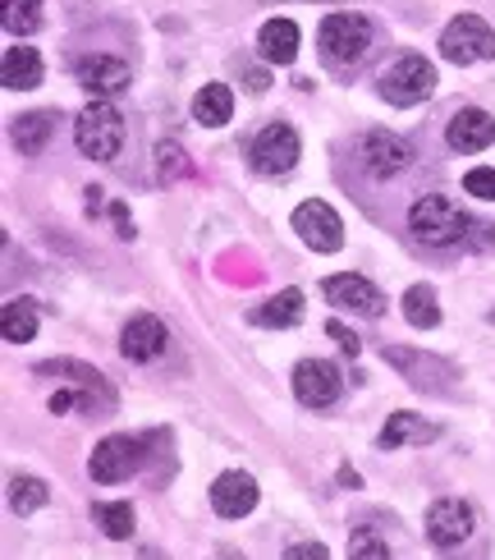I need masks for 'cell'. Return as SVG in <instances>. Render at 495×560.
<instances>
[{"label":"cell","instance_id":"obj_1","mask_svg":"<svg viewBox=\"0 0 495 560\" xmlns=\"http://www.w3.org/2000/svg\"><path fill=\"white\" fill-rule=\"evenodd\" d=\"M409 230L417 244L427 248H455V244H468L473 240V217L463 212L455 198L445 194H422L413 207H409Z\"/></svg>","mask_w":495,"mask_h":560},{"label":"cell","instance_id":"obj_2","mask_svg":"<svg viewBox=\"0 0 495 560\" xmlns=\"http://www.w3.org/2000/svg\"><path fill=\"white\" fill-rule=\"evenodd\" d=\"M317 46H321V60L330 69H353L372 51V23L363 14H353V10L326 14L321 28H317Z\"/></svg>","mask_w":495,"mask_h":560},{"label":"cell","instance_id":"obj_3","mask_svg":"<svg viewBox=\"0 0 495 560\" xmlns=\"http://www.w3.org/2000/svg\"><path fill=\"white\" fill-rule=\"evenodd\" d=\"M74 143L87 161H115L125 148V115L110 102H92L74 120Z\"/></svg>","mask_w":495,"mask_h":560},{"label":"cell","instance_id":"obj_4","mask_svg":"<svg viewBox=\"0 0 495 560\" xmlns=\"http://www.w3.org/2000/svg\"><path fill=\"white\" fill-rule=\"evenodd\" d=\"M376 92L390 102V106H417L436 92V65L427 56H399L394 65L381 69L376 79Z\"/></svg>","mask_w":495,"mask_h":560},{"label":"cell","instance_id":"obj_5","mask_svg":"<svg viewBox=\"0 0 495 560\" xmlns=\"http://www.w3.org/2000/svg\"><path fill=\"white\" fill-rule=\"evenodd\" d=\"M440 56L450 65H482L495 56V33L486 28V19L478 14H459L445 23L440 33Z\"/></svg>","mask_w":495,"mask_h":560},{"label":"cell","instance_id":"obj_6","mask_svg":"<svg viewBox=\"0 0 495 560\" xmlns=\"http://www.w3.org/2000/svg\"><path fill=\"white\" fill-rule=\"evenodd\" d=\"M386 363H394L399 372L409 377V386L417 390H432V395H445L455 386L459 368L440 354H422V349H404V345H386Z\"/></svg>","mask_w":495,"mask_h":560},{"label":"cell","instance_id":"obj_7","mask_svg":"<svg viewBox=\"0 0 495 560\" xmlns=\"http://www.w3.org/2000/svg\"><path fill=\"white\" fill-rule=\"evenodd\" d=\"M298 133L290 125H267L262 133L252 138V148H248V166L257 175H267V179H280V175H290L298 166Z\"/></svg>","mask_w":495,"mask_h":560},{"label":"cell","instance_id":"obj_8","mask_svg":"<svg viewBox=\"0 0 495 560\" xmlns=\"http://www.w3.org/2000/svg\"><path fill=\"white\" fill-rule=\"evenodd\" d=\"M138 469H143V436H106V441H97V451H92V459H87V474H92V482H125V478H133Z\"/></svg>","mask_w":495,"mask_h":560},{"label":"cell","instance_id":"obj_9","mask_svg":"<svg viewBox=\"0 0 495 560\" xmlns=\"http://www.w3.org/2000/svg\"><path fill=\"white\" fill-rule=\"evenodd\" d=\"M294 230L313 253H340L344 248V221H340L335 207L321 202V198H308V202L294 207Z\"/></svg>","mask_w":495,"mask_h":560},{"label":"cell","instance_id":"obj_10","mask_svg":"<svg viewBox=\"0 0 495 560\" xmlns=\"http://www.w3.org/2000/svg\"><path fill=\"white\" fill-rule=\"evenodd\" d=\"M473 505L459 501V497H440L432 510H427V542L440 547V551H450V547H463L468 538H473Z\"/></svg>","mask_w":495,"mask_h":560},{"label":"cell","instance_id":"obj_11","mask_svg":"<svg viewBox=\"0 0 495 560\" xmlns=\"http://www.w3.org/2000/svg\"><path fill=\"white\" fill-rule=\"evenodd\" d=\"M37 377H69V386H74L83 395V409L87 413H106L115 405V390L106 386V377L97 368H87L79 359H51V363H37Z\"/></svg>","mask_w":495,"mask_h":560},{"label":"cell","instance_id":"obj_12","mask_svg":"<svg viewBox=\"0 0 495 560\" xmlns=\"http://www.w3.org/2000/svg\"><path fill=\"white\" fill-rule=\"evenodd\" d=\"M321 294L335 303V308L358 313V317H381V313H386V294L376 290L367 276H353V271L326 276V280H321Z\"/></svg>","mask_w":495,"mask_h":560},{"label":"cell","instance_id":"obj_13","mask_svg":"<svg viewBox=\"0 0 495 560\" xmlns=\"http://www.w3.org/2000/svg\"><path fill=\"white\" fill-rule=\"evenodd\" d=\"M340 390H344V377H340L335 363H326V359H303V363L294 368V395H298V405L330 409V405L340 400Z\"/></svg>","mask_w":495,"mask_h":560},{"label":"cell","instance_id":"obj_14","mask_svg":"<svg viewBox=\"0 0 495 560\" xmlns=\"http://www.w3.org/2000/svg\"><path fill=\"white\" fill-rule=\"evenodd\" d=\"M358 156H363V171H367L372 179H394L399 171H409L413 148L404 143V138L386 133V129H372V133H363Z\"/></svg>","mask_w":495,"mask_h":560},{"label":"cell","instance_id":"obj_15","mask_svg":"<svg viewBox=\"0 0 495 560\" xmlns=\"http://www.w3.org/2000/svg\"><path fill=\"white\" fill-rule=\"evenodd\" d=\"M74 79L97 102H106V97H120V92L133 83V69L115 56H83V60H74Z\"/></svg>","mask_w":495,"mask_h":560},{"label":"cell","instance_id":"obj_16","mask_svg":"<svg viewBox=\"0 0 495 560\" xmlns=\"http://www.w3.org/2000/svg\"><path fill=\"white\" fill-rule=\"evenodd\" d=\"M257 482H252V474H239V469H229V474H221L216 482H211V510H216L221 520H244V515H252L257 510Z\"/></svg>","mask_w":495,"mask_h":560},{"label":"cell","instance_id":"obj_17","mask_svg":"<svg viewBox=\"0 0 495 560\" xmlns=\"http://www.w3.org/2000/svg\"><path fill=\"white\" fill-rule=\"evenodd\" d=\"M165 326H161V317H152V313H138L125 331H120V354L125 359H133V363H152V359H161L165 354Z\"/></svg>","mask_w":495,"mask_h":560},{"label":"cell","instance_id":"obj_18","mask_svg":"<svg viewBox=\"0 0 495 560\" xmlns=\"http://www.w3.org/2000/svg\"><path fill=\"white\" fill-rule=\"evenodd\" d=\"M445 143L455 152H482L495 143V120L478 106H463V110H455L450 129H445Z\"/></svg>","mask_w":495,"mask_h":560},{"label":"cell","instance_id":"obj_19","mask_svg":"<svg viewBox=\"0 0 495 560\" xmlns=\"http://www.w3.org/2000/svg\"><path fill=\"white\" fill-rule=\"evenodd\" d=\"M440 428L427 423V418L417 413H390V423L381 428V451H404V446H427V441H436Z\"/></svg>","mask_w":495,"mask_h":560},{"label":"cell","instance_id":"obj_20","mask_svg":"<svg viewBox=\"0 0 495 560\" xmlns=\"http://www.w3.org/2000/svg\"><path fill=\"white\" fill-rule=\"evenodd\" d=\"M257 46H262V60L294 65V56H298V23L294 19H267L262 33H257Z\"/></svg>","mask_w":495,"mask_h":560},{"label":"cell","instance_id":"obj_21","mask_svg":"<svg viewBox=\"0 0 495 560\" xmlns=\"http://www.w3.org/2000/svg\"><path fill=\"white\" fill-rule=\"evenodd\" d=\"M0 79L10 92H28L42 83V56L33 46H5V60H0Z\"/></svg>","mask_w":495,"mask_h":560},{"label":"cell","instance_id":"obj_22","mask_svg":"<svg viewBox=\"0 0 495 560\" xmlns=\"http://www.w3.org/2000/svg\"><path fill=\"white\" fill-rule=\"evenodd\" d=\"M193 120L202 129H221L234 120V92L225 83H207L198 88V97H193Z\"/></svg>","mask_w":495,"mask_h":560},{"label":"cell","instance_id":"obj_23","mask_svg":"<svg viewBox=\"0 0 495 560\" xmlns=\"http://www.w3.org/2000/svg\"><path fill=\"white\" fill-rule=\"evenodd\" d=\"M252 326H298L303 322V290H280L267 303H257L248 313Z\"/></svg>","mask_w":495,"mask_h":560},{"label":"cell","instance_id":"obj_24","mask_svg":"<svg viewBox=\"0 0 495 560\" xmlns=\"http://www.w3.org/2000/svg\"><path fill=\"white\" fill-rule=\"evenodd\" d=\"M51 133H56V115H51V110L19 115V120H14V129H10L14 148H19L23 156H37V152L46 148V138H51Z\"/></svg>","mask_w":495,"mask_h":560},{"label":"cell","instance_id":"obj_25","mask_svg":"<svg viewBox=\"0 0 495 560\" xmlns=\"http://www.w3.org/2000/svg\"><path fill=\"white\" fill-rule=\"evenodd\" d=\"M0 331H5L10 345L37 340V303L33 299H10L5 313H0Z\"/></svg>","mask_w":495,"mask_h":560},{"label":"cell","instance_id":"obj_26","mask_svg":"<svg viewBox=\"0 0 495 560\" xmlns=\"http://www.w3.org/2000/svg\"><path fill=\"white\" fill-rule=\"evenodd\" d=\"M51 501V487H46L42 478H33V474H19V478H10V510L19 520H28V515H37V510Z\"/></svg>","mask_w":495,"mask_h":560},{"label":"cell","instance_id":"obj_27","mask_svg":"<svg viewBox=\"0 0 495 560\" xmlns=\"http://www.w3.org/2000/svg\"><path fill=\"white\" fill-rule=\"evenodd\" d=\"M92 520H97V528L106 533L110 542H125L133 538V505L129 501H102V505H92Z\"/></svg>","mask_w":495,"mask_h":560},{"label":"cell","instance_id":"obj_28","mask_svg":"<svg viewBox=\"0 0 495 560\" xmlns=\"http://www.w3.org/2000/svg\"><path fill=\"white\" fill-rule=\"evenodd\" d=\"M404 322L417 326V331H432V326H440V303H436L432 285H413L404 294Z\"/></svg>","mask_w":495,"mask_h":560},{"label":"cell","instance_id":"obj_29","mask_svg":"<svg viewBox=\"0 0 495 560\" xmlns=\"http://www.w3.org/2000/svg\"><path fill=\"white\" fill-rule=\"evenodd\" d=\"M42 28V0H5V33L28 37Z\"/></svg>","mask_w":495,"mask_h":560},{"label":"cell","instance_id":"obj_30","mask_svg":"<svg viewBox=\"0 0 495 560\" xmlns=\"http://www.w3.org/2000/svg\"><path fill=\"white\" fill-rule=\"evenodd\" d=\"M349 560H394L390 556V547H386V538L376 528H358L349 538Z\"/></svg>","mask_w":495,"mask_h":560},{"label":"cell","instance_id":"obj_31","mask_svg":"<svg viewBox=\"0 0 495 560\" xmlns=\"http://www.w3.org/2000/svg\"><path fill=\"white\" fill-rule=\"evenodd\" d=\"M156 175H161V184L188 175V161H184V148L179 143H161L156 148Z\"/></svg>","mask_w":495,"mask_h":560},{"label":"cell","instance_id":"obj_32","mask_svg":"<svg viewBox=\"0 0 495 560\" xmlns=\"http://www.w3.org/2000/svg\"><path fill=\"white\" fill-rule=\"evenodd\" d=\"M463 194H473V198H486V202H495V171H491V166L468 171V175H463Z\"/></svg>","mask_w":495,"mask_h":560},{"label":"cell","instance_id":"obj_33","mask_svg":"<svg viewBox=\"0 0 495 560\" xmlns=\"http://www.w3.org/2000/svg\"><path fill=\"white\" fill-rule=\"evenodd\" d=\"M326 336H335V345L344 349V354H353V359H358V354H363V340H358V336H353V331H349V326H340V322H326Z\"/></svg>","mask_w":495,"mask_h":560},{"label":"cell","instance_id":"obj_34","mask_svg":"<svg viewBox=\"0 0 495 560\" xmlns=\"http://www.w3.org/2000/svg\"><path fill=\"white\" fill-rule=\"evenodd\" d=\"M285 560H330V551H326L321 542H294V547L285 551Z\"/></svg>","mask_w":495,"mask_h":560},{"label":"cell","instance_id":"obj_35","mask_svg":"<svg viewBox=\"0 0 495 560\" xmlns=\"http://www.w3.org/2000/svg\"><path fill=\"white\" fill-rule=\"evenodd\" d=\"M74 405H83V395H79L74 386H60V390L51 395V413H69Z\"/></svg>","mask_w":495,"mask_h":560},{"label":"cell","instance_id":"obj_36","mask_svg":"<svg viewBox=\"0 0 495 560\" xmlns=\"http://www.w3.org/2000/svg\"><path fill=\"white\" fill-rule=\"evenodd\" d=\"M110 221H115V230H120V240H133V221H129V212H125V202L110 207Z\"/></svg>","mask_w":495,"mask_h":560},{"label":"cell","instance_id":"obj_37","mask_svg":"<svg viewBox=\"0 0 495 560\" xmlns=\"http://www.w3.org/2000/svg\"><path fill=\"white\" fill-rule=\"evenodd\" d=\"M267 88H271L267 69H252V74H248V92H267Z\"/></svg>","mask_w":495,"mask_h":560},{"label":"cell","instance_id":"obj_38","mask_svg":"<svg viewBox=\"0 0 495 560\" xmlns=\"http://www.w3.org/2000/svg\"><path fill=\"white\" fill-rule=\"evenodd\" d=\"M317 5H349V0H317Z\"/></svg>","mask_w":495,"mask_h":560},{"label":"cell","instance_id":"obj_39","mask_svg":"<svg viewBox=\"0 0 495 560\" xmlns=\"http://www.w3.org/2000/svg\"><path fill=\"white\" fill-rule=\"evenodd\" d=\"M491 322H495V308H491Z\"/></svg>","mask_w":495,"mask_h":560}]
</instances>
